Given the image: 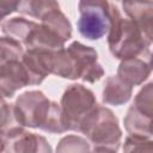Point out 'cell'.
Listing matches in <instances>:
<instances>
[{
    "label": "cell",
    "mask_w": 153,
    "mask_h": 153,
    "mask_svg": "<svg viewBox=\"0 0 153 153\" xmlns=\"http://www.w3.org/2000/svg\"><path fill=\"white\" fill-rule=\"evenodd\" d=\"M122 7L151 45L153 43V1H123Z\"/></svg>",
    "instance_id": "9c48e42d"
},
{
    "label": "cell",
    "mask_w": 153,
    "mask_h": 153,
    "mask_svg": "<svg viewBox=\"0 0 153 153\" xmlns=\"http://www.w3.org/2000/svg\"><path fill=\"white\" fill-rule=\"evenodd\" d=\"M133 106L143 116L152 121V136H153V81L146 84L134 97Z\"/></svg>",
    "instance_id": "ac0fdd59"
},
{
    "label": "cell",
    "mask_w": 153,
    "mask_h": 153,
    "mask_svg": "<svg viewBox=\"0 0 153 153\" xmlns=\"http://www.w3.org/2000/svg\"><path fill=\"white\" fill-rule=\"evenodd\" d=\"M53 51L41 49H26L22 62L27 72L30 85H39L51 74Z\"/></svg>",
    "instance_id": "30bf717a"
},
{
    "label": "cell",
    "mask_w": 153,
    "mask_h": 153,
    "mask_svg": "<svg viewBox=\"0 0 153 153\" xmlns=\"http://www.w3.org/2000/svg\"><path fill=\"white\" fill-rule=\"evenodd\" d=\"M41 24L54 31L65 42L72 37V24L67 16L60 10V6L50 10L47 14H44L41 18Z\"/></svg>",
    "instance_id": "5bb4252c"
},
{
    "label": "cell",
    "mask_w": 153,
    "mask_h": 153,
    "mask_svg": "<svg viewBox=\"0 0 153 153\" xmlns=\"http://www.w3.org/2000/svg\"><path fill=\"white\" fill-rule=\"evenodd\" d=\"M51 100L39 90L25 91L14 103V114L20 127L41 129L47 120Z\"/></svg>",
    "instance_id": "5b68a950"
},
{
    "label": "cell",
    "mask_w": 153,
    "mask_h": 153,
    "mask_svg": "<svg viewBox=\"0 0 153 153\" xmlns=\"http://www.w3.org/2000/svg\"><path fill=\"white\" fill-rule=\"evenodd\" d=\"M151 65H152V68H153V54H151Z\"/></svg>",
    "instance_id": "d4e9b609"
},
{
    "label": "cell",
    "mask_w": 153,
    "mask_h": 153,
    "mask_svg": "<svg viewBox=\"0 0 153 153\" xmlns=\"http://www.w3.org/2000/svg\"><path fill=\"white\" fill-rule=\"evenodd\" d=\"M124 128L130 135L139 136H152V121L143 116L140 111H137L133 105L128 109L124 118H123Z\"/></svg>",
    "instance_id": "9a60e30c"
},
{
    "label": "cell",
    "mask_w": 153,
    "mask_h": 153,
    "mask_svg": "<svg viewBox=\"0 0 153 153\" xmlns=\"http://www.w3.org/2000/svg\"><path fill=\"white\" fill-rule=\"evenodd\" d=\"M67 49L73 59L74 80L81 79L85 82L93 84L103 78L105 72L98 63V54L94 48L74 41Z\"/></svg>",
    "instance_id": "52a82bcc"
},
{
    "label": "cell",
    "mask_w": 153,
    "mask_h": 153,
    "mask_svg": "<svg viewBox=\"0 0 153 153\" xmlns=\"http://www.w3.org/2000/svg\"><path fill=\"white\" fill-rule=\"evenodd\" d=\"M18 122L14 114V104L6 103L5 98L1 100V131L8 130L13 127H18Z\"/></svg>",
    "instance_id": "7402d4cb"
},
{
    "label": "cell",
    "mask_w": 153,
    "mask_h": 153,
    "mask_svg": "<svg viewBox=\"0 0 153 153\" xmlns=\"http://www.w3.org/2000/svg\"><path fill=\"white\" fill-rule=\"evenodd\" d=\"M41 130L51 133V134H62L68 130V126H67L65 115L62 112L61 105L54 100H51L49 114H48L47 120H45L43 127L41 128Z\"/></svg>",
    "instance_id": "e0dca14e"
},
{
    "label": "cell",
    "mask_w": 153,
    "mask_h": 153,
    "mask_svg": "<svg viewBox=\"0 0 153 153\" xmlns=\"http://www.w3.org/2000/svg\"><path fill=\"white\" fill-rule=\"evenodd\" d=\"M2 153H53L48 140L35 133H30L24 127H13L1 131Z\"/></svg>",
    "instance_id": "8992f818"
},
{
    "label": "cell",
    "mask_w": 153,
    "mask_h": 153,
    "mask_svg": "<svg viewBox=\"0 0 153 153\" xmlns=\"http://www.w3.org/2000/svg\"><path fill=\"white\" fill-rule=\"evenodd\" d=\"M152 71L151 54H146L139 57L122 60L117 68V76L133 87L146 81Z\"/></svg>",
    "instance_id": "8fae6325"
},
{
    "label": "cell",
    "mask_w": 153,
    "mask_h": 153,
    "mask_svg": "<svg viewBox=\"0 0 153 153\" xmlns=\"http://www.w3.org/2000/svg\"><path fill=\"white\" fill-rule=\"evenodd\" d=\"M24 45L7 36L0 38V63L11 60H22L24 56Z\"/></svg>",
    "instance_id": "ffe728a7"
},
{
    "label": "cell",
    "mask_w": 153,
    "mask_h": 153,
    "mask_svg": "<svg viewBox=\"0 0 153 153\" xmlns=\"http://www.w3.org/2000/svg\"><path fill=\"white\" fill-rule=\"evenodd\" d=\"M78 30L90 41L100 39L111 25V2L105 0H84L78 4Z\"/></svg>",
    "instance_id": "277c9868"
},
{
    "label": "cell",
    "mask_w": 153,
    "mask_h": 153,
    "mask_svg": "<svg viewBox=\"0 0 153 153\" xmlns=\"http://www.w3.org/2000/svg\"><path fill=\"white\" fill-rule=\"evenodd\" d=\"M30 85L27 72L22 60L0 63V88L2 98H12L16 92Z\"/></svg>",
    "instance_id": "ba28073f"
},
{
    "label": "cell",
    "mask_w": 153,
    "mask_h": 153,
    "mask_svg": "<svg viewBox=\"0 0 153 153\" xmlns=\"http://www.w3.org/2000/svg\"><path fill=\"white\" fill-rule=\"evenodd\" d=\"M133 94V87L121 80L117 75H110L106 78L102 92V100L104 104L120 106L130 100Z\"/></svg>",
    "instance_id": "7c38bea8"
},
{
    "label": "cell",
    "mask_w": 153,
    "mask_h": 153,
    "mask_svg": "<svg viewBox=\"0 0 153 153\" xmlns=\"http://www.w3.org/2000/svg\"><path fill=\"white\" fill-rule=\"evenodd\" d=\"M108 45L111 55L128 60L149 54V44L133 20L123 18L118 7L111 2V25L108 32Z\"/></svg>",
    "instance_id": "6da1fadb"
},
{
    "label": "cell",
    "mask_w": 153,
    "mask_h": 153,
    "mask_svg": "<svg viewBox=\"0 0 153 153\" xmlns=\"http://www.w3.org/2000/svg\"><path fill=\"white\" fill-rule=\"evenodd\" d=\"M59 2L53 0H23L19 1L18 12L25 16L41 19L50 10L59 7Z\"/></svg>",
    "instance_id": "2e32d148"
},
{
    "label": "cell",
    "mask_w": 153,
    "mask_h": 153,
    "mask_svg": "<svg viewBox=\"0 0 153 153\" xmlns=\"http://www.w3.org/2000/svg\"><path fill=\"white\" fill-rule=\"evenodd\" d=\"M81 133L94 147H106L114 151L120 148L122 130L118 118L106 106L98 105L85 122Z\"/></svg>",
    "instance_id": "3957f363"
},
{
    "label": "cell",
    "mask_w": 153,
    "mask_h": 153,
    "mask_svg": "<svg viewBox=\"0 0 153 153\" xmlns=\"http://www.w3.org/2000/svg\"><path fill=\"white\" fill-rule=\"evenodd\" d=\"M18 5H19V1H8V0L0 1V19H1V22H4L5 18L8 14H11L12 12L18 11Z\"/></svg>",
    "instance_id": "603a6c76"
},
{
    "label": "cell",
    "mask_w": 153,
    "mask_h": 153,
    "mask_svg": "<svg viewBox=\"0 0 153 153\" xmlns=\"http://www.w3.org/2000/svg\"><path fill=\"white\" fill-rule=\"evenodd\" d=\"M123 153H153V140L146 136L129 135L124 140Z\"/></svg>",
    "instance_id": "44dd1931"
},
{
    "label": "cell",
    "mask_w": 153,
    "mask_h": 153,
    "mask_svg": "<svg viewBox=\"0 0 153 153\" xmlns=\"http://www.w3.org/2000/svg\"><path fill=\"white\" fill-rule=\"evenodd\" d=\"M37 25L38 23L26 19L24 17H13L1 22V31L4 36L11 37L20 42L25 47L33 30L37 27Z\"/></svg>",
    "instance_id": "4fadbf2b"
},
{
    "label": "cell",
    "mask_w": 153,
    "mask_h": 153,
    "mask_svg": "<svg viewBox=\"0 0 153 153\" xmlns=\"http://www.w3.org/2000/svg\"><path fill=\"white\" fill-rule=\"evenodd\" d=\"M90 153H117V151H114L106 147H94Z\"/></svg>",
    "instance_id": "cb8c5ba5"
},
{
    "label": "cell",
    "mask_w": 153,
    "mask_h": 153,
    "mask_svg": "<svg viewBox=\"0 0 153 153\" xmlns=\"http://www.w3.org/2000/svg\"><path fill=\"white\" fill-rule=\"evenodd\" d=\"M68 130L80 131L87 118L98 108L94 93L82 84H72L65 90L61 102Z\"/></svg>",
    "instance_id": "7a4b0ae2"
},
{
    "label": "cell",
    "mask_w": 153,
    "mask_h": 153,
    "mask_svg": "<svg viewBox=\"0 0 153 153\" xmlns=\"http://www.w3.org/2000/svg\"><path fill=\"white\" fill-rule=\"evenodd\" d=\"M90 143L88 141L79 135L71 134L63 136L57 146L56 153H90Z\"/></svg>",
    "instance_id": "d6986e66"
}]
</instances>
